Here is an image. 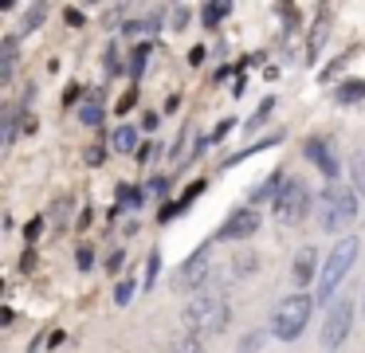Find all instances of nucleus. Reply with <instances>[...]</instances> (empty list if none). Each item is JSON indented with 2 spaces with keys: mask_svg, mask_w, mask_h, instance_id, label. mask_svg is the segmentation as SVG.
I'll use <instances>...</instances> for the list:
<instances>
[{
  "mask_svg": "<svg viewBox=\"0 0 365 353\" xmlns=\"http://www.w3.org/2000/svg\"><path fill=\"white\" fill-rule=\"evenodd\" d=\"M134 102H138V91H126V94L118 98V114H126V110L134 106Z\"/></svg>",
  "mask_w": 365,
  "mask_h": 353,
  "instance_id": "nucleus-26",
  "label": "nucleus"
},
{
  "mask_svg": "<svg viewBox=\"0 0 365 353\" xmlns=\"http://www.w3.org/2000/svg\"><path fill=\"white\" fill-rule=\"evenodd\" d=\"M259 232V212L255 208H236L220 227V240H252Z\"/></svg>",
  "mask_w": 365,
  "mask_h": 353,
  "instance_id": "nucleus-8",
  "label": "nucleus"
},
{
  "mask_svg": "<svg viewBox=\"0 0 365 353\" xmlns=\"http://www.w3.org/2000/svg\"><path fill=\"white\" fill-rule=\"evenodd\" d=\"M349 322H354V302H349V298H338V302L330 306L326 326H322V345H326V349H338V345L346 342Z\"/></svg>",
  "mask_w": 365,
  "mask_h": 353,
  "instance_id": "nucleus-6",
  "label": "nucleus"
},
{
  "mask_svg": "<svg viewBox=\"0 0 365 353\" xmlns=\"http://www.w3.org/2000/svg\"><path fill=\"white\" fill-rule=\"evenodd\" d=\"M326 36H330V8H318V20H314V28H310V39H307V47H310V59H318V51H322V44H326Z\"/></svg>",
  "mask_w": 365,
  "mask_h": 353,
  "instance_id": "nucleus-10",
  "label": "nucleus"
},
{
  "mask_svg": "<svg viewBox=\"0 0 365 353\" xmlns=\"http://www.w3.org/2000/svg\"><path fill=\"white\" fill-rule=\"evenodd\" d=\"M357 98H365V83H361V78H349L346 86H338V102H357Z\"/></svg>",
  "mask_w": 365,
  "mask_h": 353,
  "instance_id": "nucleus-15",
  "label": "nucleus"
},
{
  "mask_svg": "<svg viewBox=\"0 0 365 353\" xmlns=\"http://www.w3.org/2000/svg\"><path fill=\"white\" fill-rule=\"evenodd\" d=\"M110 145L118 149V153H134V145H138V133H134V126H118V130L110 133Z\"/></svg>",
  "mask_w": 365,
  "mask_h": 353,
  "instance_id": "nucleus-13",
  "label": "nucleus"
},
{
  "mask_svg": "<svg viewBox=\"0 0 365 353\" xmlns=\"http://www.w3.org/2000/svg\"><path fill=\"white\" fill-rule=\"evenodd\" d=\"M354 173H357V188L365 193V157H361V153L354 157Z\"/></svg>",
  "mask_w": 365,
  "mask_h": 353,
  "instance_id": "nucleus-25",
  "label": "nucleus"
},
{
  "mask_svg": "<svg viewBox=\"0 0 365 353\" xmlns=\"http://www.w3.org/2000/svg\"><path fill=\"white\" fill-rule=\"evenodd\" d=\"M283 185H287L283 173H271V177L263 180V185L255 188V193H252V204H263V200H271V196H279V193H283Z\"/></svg>",
  "mask_w": 365,
  "mask_h": 353,
  "instance_id": "nucleus-12",
  "label": "nucleus"
},
{
  "mask_svg": "<svg viewBox=\"0 0 365 353\" xmlns=\"http://www.w3.org/2000/svg\"><path fill=\"white\" fill-rule=\"evenodd\" d=\"M314 212H318L322 232H346V227L357 220V193L346 188V185H330L314 200Z\"/></svg>",
  "mask_w": 365,
  "mask_h": 353,
  "instance_id": "nucleus-1",
  "label": "nucleus"
},
{
  "mask_svg": "<svg viewBox=\"0 0 365 353\" xmlns=\"http://www.w3.org/2000/svg\"><path fill=\"white\" fill-rule=\"evenodd\" d=\"M228 8H232L228 0H208V4H205V24H208V28H216V24L228 16Z\"/></svg>",
  "mask_w": 365,
  "mask_h": 353,
  "instance_id": "nucleus-14",
  "label": "nucleus"
},
{
  "mask_svg": "<svg viewBox=\"0 0 365 353\" xmlns=\"http://www.w3.org/2000/svg\"><path fill=\"white\" fill-rule=\"evenodd\" d=\"M145 55H150V47H138V51L130 55V78H138V75H142V67H145Z\"/></svg>",
  "mask_w": 365,
  "mask_h": 353,
  "instance_id": "nucleus-20",
  "label": "nucleus"
},
{
  "mask_svg": "<svg viewBox=\"0 0 365 353\" xmlns=\"http://www.w3.org/2000/svg\"><path fill=\"white\" fill-rule=\"evenodd\" d=\"M307 157H310V161H314L330 180L341 173V169H338V153H334V145H330V141H322V138H318V141L310 138V141H307Z\"/></svg>",
  "mask_w": 365,
  "mask_h": 353,
  "instance_id": "nucleus-9",
  "label": "nucleus"
},
{
  "mask_svg": "<svg viewBox=\"0 0 365 353\" xmlns=\"http://www.w3.org/2000/svg\"><path fill=\"white\" fill-rule=\"evenodd\" d=\"M271 110H275V102H271V98H267V102H259V110H255V114L247 118V133H252L255 126H263V122H267V114H271Z\"/></svg>",
  "mask_w": 365,
  "mask_h": 353,
  "instance_id": "nucleus-17",
  "label": "nucleus"
},
{
  "mask_svg": "<svg viewBox=\"0 0 365 353\" xmlns=\"http://www.w3.org/2000/svg\"><path fill=\"white\" fill-rule=\"evenodd\" d=\"M24 235H28V243H32V240H36V235H40V220H32V224H28V227H24Z\"/></svg>",
  "mask_w": 365,
  "mask_h": 353,
  "instance_id": "nucleus-28",
  "label": "nucleus"
},
{
  "mask_svg": "<svg viewBox=\"0 0 365 353\" xmlns=\"http://www.w3.org/2000/svg\"><path fill=\"white\" fill-rule=\"evenodd\" d=\"M43 16H48V4H43V0H36V4L24 12V28H40Z\"/></svg>",
  "mask_w": 365,
  "mask_h": 353,
  "instance_id": "nucleus-16",
  "label": "nucleus"
},
{
  "mask_svg": "<svg viewBox=\"0 0 365 353\" xmlns=\"http://www.w3.org/2000/svg\"><path fill=\"white\" fill-rule=\"evenodd\" d=\"M208 267H212V243H200V247L192 251L189 259H185L181 275H177V287H181V290L200 287V282L208 279Z\"/></svg>",
  "mask_w": 365,
  "mask_h": 353,
  "instance_id": "nucleus-7",
  "label": "nucleus"
},
{
  "mask_svg": "<svg viewBox=\"0 0 365 353\" xmlns=\"http://www.w3.org/2000/svg\"><path fill=\"white\" fill-rule=\"evenodd\" d=\"M158 16H150V20H142V24H130V28H126V36H142V31H153V28H158Z\"/></svg>",
  "mask_w": 365,
  "mask_h": 353,
  "instance_id": "nucleus-21",
  "label": "nucleus"
},
{
  "mask_svg": "<svg viewBox=\"0 0 365 353\" xmlns=\"http://www.w3.org/2000/svg\"><path fill=\"white\" fill-rule=\"evenodd\" d=\"M79 122H83V126H98V122H103V110H98V102H87V106L79 110Z\"/></svg>",
  "mask_w": 365,
  "mask_h": 353,
  "instance_id": "nucleus-18",
  "label": "nucleus"
},
{
  "mask_svg": "<svg viewBox=\"0 0 365 353\" xmlns=\"http://www.w3.org/2000/svg\"><path fill=\"white\" fill-rule=\"evenodd\" d=\"M240 349H244V353L247 349H259V337H244V342H240Z\"/></svg>",
  "mask_w": 365,
  "mask_h": 353,
  "instance_id": "nucleus-29",
  "label": "nucleus"
},
{
  "mask_svg": "<svg viewBox=\"0 0 365 353\" xmlns=\"http://www.w3.org/2000/svg\"><path fill=\"white\" fill-rule=\"evenodd\" d=\"M114 298H118V302L126 306L130 298H134V282H130V279H126V282H118V290H114Z\"/></svg>",
  "mask_w": 365,
  "mask_h": 353,
  "instance_id": "nucleus-23",
  "label": "nucleus"
},
{
  "mask_svg": "<svg viewBox=\"0 0 365 353\" xmlns=\"http://www.w3.org/2000/svg\"><path fill=\"white\" fill-rule=\"evenodd\" d=\"M173 353H200V345H197V337H181V342L173 345Z\"/></svg>",
  "mask_w": 365,
  "mask_h": 353,
  "instance_id": "nucleus-24",
  "label": "nucleus"
},
{
  "mask_svg": "<svg viewBox=\"0 0 365 353\" xmlns=\"http://www.w3.org/2000/svg\"><path fill=\"white\" fill-rule=\"evenodd\" d=\"M118 200H122V208H138V188H126V185H122V188H118Z\"/></svg>",
  "mask_w": 365,
  "mask_h": 353,
  "instance_id": "nucleus-22",
  "label": "nucleus"
},
{
  "mask_svg": "<svg viewBox=\"0 0 365 353\" xmlns=\"http://www.w3.org/2000/svg\"><path fill=\"white\" fill-rule=\"evenodd\" d=\"M103 157H106L103 145H91V149H87V161H91V165H103Z\"/></svg>",
  "mask_w": 365,
  "mask_h": 353,
  "instance_id": "nucleus-27",
  "label": "nucleus"
},
{
  "mask_svg": "<svg viewBox=\"0 0 365 353\" xmlns=\"http://www.w3.org/2000/svg\"><path fill=\"white\" fill-rule=\"evenodd\" d=\"M16 118H20V110H4V145L16 141Z\"/></svg>",
  "mask_w": 365,
  "mask_h": 353,
  "instance_id": "nucleus-19",
  "label": "nucleus"
},
{
  "mask_svg": "<svg viewBox=\"0 0 365 353\" xmlns=\"http://www.w3.org/2000/svg\"><path fill=\"white\" fill-rule=\"evenodd\" d=\"M185 326L192 334H220L228 326V302L224 298H197V302L185 310Z\"/></svg>",
  "mask_w": 365,
  "mask_h": 353,
  "instance_id": "nucleus-4",
  "label": "nucleus"
},
{
  "mask_svg": "<svg viewBox=\"0 0 365 353\" xmlns=\"http://www.w3.org/2000/svg\"><path fill=\"white\" fill-rule=\"evenodd\" d=\"M354 259H357V240H341L338 247L330 251V259H326V267H322V275H318V290H314V298L318 302H326V298L334 295V290L341 287V279L349 275V267H354Z\"/></svg>",
  "mask_w": 365,
  "mask_h": 353,
  "instance_id": "nucleus-3",
  "label": "nucleus"
},
{
  "mask_svg": "<svg viewBox=\"0 0 365 353\" xmlns=\"http://www.w3.org/2000/svg\"><path fill=\"white\" fill-rule=\"evenodd\" d=\"M310 279H314V247H302L299 255H294V282L307 287Z\"/></svg>",
  "mask_w": 365,
  "mask_h": 353,
  "instance_id": "nucleus-11",
  "label": "nucleus"
},
{
  "mask_svg": "<svg viewBox=\"0 0 365 353\" xmlns=\"http://www.w3.org/2000/svg\"><path fill=\"white\" fill-rule=\"evenodd\" d=\"M307 212H310L307 185H302L299 177H287L283 193L275 196V220H279V224H287V227H294V224H302V220H307Z\"/></svg>",
  "mask_w": 365,
  "mask_h": 353,
  "instance_id": "nucleus-5",
  "label": "nucleus"
},
{
  "mask_svg": "<svg viewBox=\"0 0 365 353\" xmlns=\"http://www.w3.org/2000/svg\"><path fill=\"white\" fill-rule=\"evenodd\" d=\"M310 306H314V298H307V295L283 298V302L275 306V314H271V334H275L279 342H294L310 322Z\"/></svg>",
  "mask_w": 365,
  "mask_h": 353,
  "instance_id": "nucleus-2",
  "label": "nucleus"
}]
</instances>
